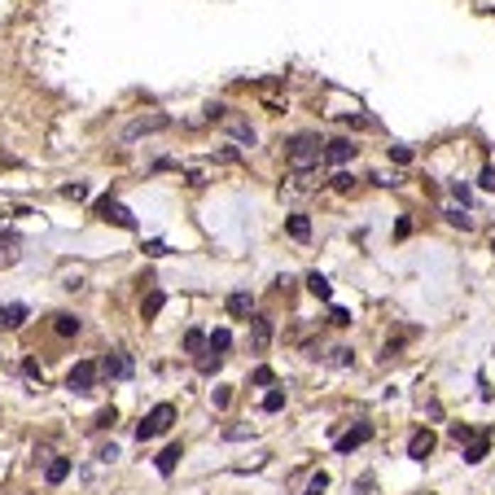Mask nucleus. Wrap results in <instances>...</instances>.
Wrapping results in <instances>:
<instances>
[{"label": "nucleus", "mask_w": 495, "mask_h": 495, "mask_svg": "<svg viewBox=\"0 0 495 495\" xmlns=\"http://www.w3.org/2000/svg\"><path fill=\"white\" fill-rule=\"evenodd\" d=\"M285 163H290V171H294V175L316 171V167L325 163V141H320V136H311V132L294 136V141H290V149H285Z\"/></svg>", "instance_id": "1"}, {"label": "nucleus", "mask_w": 495, "mask_h": 495, "mask_svg": "<svg viewBox=\"0 0 495 495\" xmlns=\"http://www.w3.org/2000/svg\"><path fill=\"white\" fill-rule=\"evenodd\" d=\"M171 425H175V408H171V403H153V408L141 416V425H136V438H141V442H149V438L167 434Z\"/></svg>", "instance_id": "2"}, {"label": "nucleus", "mask_w": 495, "mask_h": 495, "mask_svg": "<svg viewBox=\"0 0 495 495\" xmlns=\"http://www.w3.org/2000/svg\"><path fill=\"white\" fill-rule=\"evenodd\" d=\"M92 211H97V219H106V224H114V228H123V232H136V215L127 211L119 197H110V193H106V197H97Z\"/></svg>", "instance_id": "3"}, {"label": "nucleus", "mask_w": 495, "mask_h": 495, "mask_svg": "<svg viewBox=\"0 0 495 495\" xmlns=\"http://www.w3.org/2000/svg\"><path fill=\"white\" fill-rule=\"evenodd\" d=\"M97 377H101L97 364H92V359H80V364L66 373V390H70V395H88V390L97 386Z\"/></svg>", "instance_id": "4"}, {"label": "nucleus", "mask_w": 495, "mask_h": 495, "mask_svg": "<svg viewBox=\"0 0 495 495\" xmlns=\"http://www.w3.org/2000/svg\"><path fill=\"white\" fill-rule=\"evenodd\" d=\"M163 127H171L167 114H141L123 127V141H136V136H149V132H163Z\"/></svg>", "instance_id": "5"}, {"label": "nucleus", "mask_w": 495, "mask_h": 495, "mask_svg": "<svg viewBox=\"0 0 495 495\" xmlns=\"http://www.w3.org/2000/svg\"><path fill=\"white\" fill-rule=\"evenodd\" d=\"M97 369H101V377H110V381H127V377H132V359H127L123 351H110Z\"/></svg>", "instance_id": "6"}, {"label": "nucleus", "mask_w": 495, "mask_h": 495, "mask_svg": "<svg viewBox=\"0 0 495 495\" xmlns=\"http://www.w3.org/2000/svg\"><path fill=\"white\" fill-rule=\"evenodd\" d=\"M369 438H373V425H369V421H359L355 430H347L342 438H337V442H333V447H337V452H342V456H347V452H355V447H364V442H369Z\"/></svg>", "instance_id": "7"}, {"label": "nucleus", "mask_w": 495, "mask_h": 495, "mask_svg": "<svg viewBox=\"0 0 495 495\" xmlns=\"http://www.w3.org/2000/svg\"><path fill=\"white\" fill-rule=\"evenodd\" d=\"M351 158H355V141H347V136H337V141H325V163L342 167V163H351Z\"/></svg>", "instance_id": "8"}, {"label": "nucleus", "mask_w": 495, "mask_h": 495, "mask_svg": "<svg viewBox=\"0 0 495 495\" xmlns=\"http://www.w3.org/2000/svg\"><path fill=\"white\" fill-rule=\"evenodd\" d=\"M434 430H416L412 438H408V460H430V452H434Z\"/></svg>", "instance_id": "9"}, {"label": "nucleus", "mask_w": 495, "mask_h": 495, "mask_svg": "<svg viewBox=\"0 0 495 495\" xmlns=\"http://www.w3.org/2000/svg\"><path fill=\"white\" fill-rule=\"evenodd\" d=\"M486 452H491V430H478L474 438L464 442V460L469 464H478V460H486Z\"/></svg>", "instance_id": "10"}, {"label": "nucleus", "mask_w": 495, "mask_h": 495, "mask_svg": "<svg viewBox=\"0 0 495 495\" xmlns=\"http://www.w3.org/2000/svg\"><path fill=\"white\" fill-rule=\"evenodd\" d=\"M180 456H185V447H180V442H167V447L158 452V460H153V464H158V474H163V478H171V474H175Z\"/></svg>", "instance_id": "11"}, {"label": "nucleus", "mask_w": 495, "mask_h": 495, "mask_svg": "<svg viewBox=\"0 0 495 495\" xmlns=\"http://www.w3.org/2000/svg\"><path fill=\"white\" fill-rule=\"evenodd\" d=\"M268 342H272V320L254 316V320H250V351H263Z\"/></svg>", "instance_id": "12"}, {"label": "nucleus", "mask_w": 495, "mask_h": 495, "mask_svg": "<svg viewBox=\"0 0 495 495\" xmlns=\"http://www.w3.org/2000/svg\"><path fill=\"white\" fill-rule=\"evenodd\" d=\"M66 478H70V460H66V456H53V460H48V469H44V482L58 486V482H66Z\"/></svg>", "instance_id": "13"}, {"label": "nucleus", "mask_w": 495, "mask_h": 495, "mask_svg": "<svg viewBox=\"0 0 495 495\" xmlns=\"http://www.w3.org/2000/svg\"><path fill=\"white\" fill-rule=\"evenodd\" d=\"M228 316H254V298L246 294V290H237V294H228Z\"/></svg>", "instance_id": "14"}, {"label": "nucleus", "mask_w": 495, "mask_h": 495, "mask_svg": "<svg viewBox=\"0 0 495 495\" xmlns=\"http://www.w3.org/2000/svg\"><path fill=\"white\" fill-rule=\"evenodd\" d=\"M22 320H27V307H22V303L0 307V329H22Z\"/></svg>", "instance_id": "15"}, {"label": "nucleus", "mask_w": 495, "mask_h": 495, "mask_svg": "<svg viewBox=\"0 0 495 495\" xmlns=\"http://www.w3.org/2000/svg\"><path fill=\"white\" fill-rule=\"evenodd\" d=\"M163 307H167V294H163V290H149V294L141 298V316H145V320H153Z\"/></svg>", "instance_id": "16"}, {"label": "nucleus", "mask_w": 495, "mask_h": 495, "mask_svg": "<svg viewBox=\"0 0 495 495\" xmlns=\"http://www.w3.org/2000/svg\"><path fill=\"white\" fill-rule=\"evenodd\" d=\"M232 347V333L228 329H211V333H206V351H211V355H224Z\"/></svg>", "instance_id": "17"}, {"label": "nucleus", "mask_w": 495, "mask_h": 495, "mask_svg": "<svg viewBox=\"0 0 495 495\" xmlns=\"http://www.w3.org/2000/svg\"><path fill=\"white\" fill-rule=\"evenodd\" d=\"M53 329H58V337H75V333H80V316L58 311V316H53Z\"/></svg>", "instance_id": "18"}, {"label": "nucleus", "mask_w": 495, "mask_h": 495, "mask_svg": "<svg viewBox=\"0 0 495 495\" xmlns=\"http://www.w3.org/2000/svg\"><path fill=\"white\" fill-rule=\"evenodd\" d=\"M285 228H290L294 241H307V237H311V219H307V215H290V219H285Z\"/></svg>", "instance_id": "19"}, {"label": "nucleus", "mask_w": 495, "mask_h": 495, "mask_svg": "<svg viewBox=\"0 0 495 495\" xmlns=\"http://www.w3.org/2000/svg\"><path fill=\"white\" fill-rule=\"evenodd\" d=\"M307 290H311V294H316V298H325V303L333 298V285H329V281H325L320 272H311V276H307Z\"/></svg>", "instance_id": "20"}, {"label": "nucleus", "mask_w": 495, "mask_h": 495, "mask_svg": "<svg viewBox=\"0 0 495 495\" xmlns=\"http://www.w3.org/2000/svg\"><path fill=\"white\" fill-rule=\"evenodd\" d=\"M18 246H22V241L13 237V232H9V237H0V263H5V268L18 263Z\"/></svg>", "instance_id": "21"}, {"label": "nucleus", "mask_w": 495, "mask_h": 495, "mask_svg": "<svg viewBox=\"0 0 495 495\" xmlns=\"http://www.w3.org/2000/svg\"><path fill=\"white\" fill-rule=\"evenodd\" d=\"M228 132L237 136L241 145H254V127H250V123H241V119H228Z\"/></svg>", "instance_id": "22"}, {"label": "nucleus", "mask_w": 495, "mask_h": 495, "mask_svg": "<svg viewBox=\"0 0 495 495\" xmlns=\"http://www.w3.org/2000/svg\"><path fill=\"white\" fill-rule=\"evenodd\" d=\"M185 351H189V355H202V351H206V333H202V329H189V333H185Z\"/></svg>", "instance_id": "23"}, {"label": "nucleus", "mask_w": 495, "mask_h": 495, "mask_svg": "<svg viewBox=\"0 0 495 495\" xmlns=\"http://www.w3.org/2000/svg\"><path fill=\"white\" fill-rule=\"evenodd\" d=\"M474 434H478L474 425H452V430H447V438L456 442V447H460V442H469V438H474Z\"/></svg>", "instance_id": "24"}, {"label": "nucleus", "mask_w": 495, "mask_h": 495, "mask_svg": "<svg viewBox=\"0 0 495 495\" xmlns=\"http://www.w3.org/2000/svg\"><path fill=\"white\" fill-rule=\"evenodd\" d=\"M325 491H329V474H316V478L307 482V491H303V495H325Z\"/></svg>", "instance_id": "25"}, {"label": "nucleus", "mask_w": 495, "mask_h": 495, "mask_svg": "<svg viewBox=\"0 0 495 495\" xmlns=\"http://www.w3.org/2000/svg\"><path fill=\"white\" fill-rule=\"evenodd\" d=\"M329 325H337V329L351 325V311H347V307H329Z\"/></svg>", "instance_id": "26"}, {"label": "nucleus", "mask_w": 495, "mask_h": 495, "mask_svg": "<svg viewBox=\"0 0 495 495\" xmlns=\"http://www.w3.org/2000/svg\"><path fill=\"white\" fill-rule=\"evenodd\" d=\"M114 421H119V412H114V408H106V412H97V425H92V430H110Z\"/></svg>", "instance_id": "27"}, {"label": "nucleus", "mask_w": 495, "mask_h": 495, "mask_svg": "<svg viewBox=\"0 0 495 495\" xmlns=\"http://www.w3.org/2000/svg\"><path fill=\"white\" fill-rule=\"evenodd\" d=\"M285 408V390H272V395L263 399V412H281Z\"/></svg>", "instance_id": "28"}, {"label": "nucleus", "mask_w": 495, "mask_h": 495, "mask_svg": "<svg viewBox=\"0 0 495 495\" xmlns=\"http://www.w3.org/2000/svg\"><path fill=\"white\" fill-rule=\"evenodd\" d=\"M250 381H254V386H272L276 377H272V369H263V364H259V369L250 373Z\"/></svg>", "instance_id": "29"}, {"label": "nucleus", "mask_w": 495, "mask_h": 495, "mask_svg": "<svg viewBox=\"0 0 495 495\" xmlns=\"http://www.w3.org/2000/svg\"><path fill=\"white\" fill-rule=\"evenodd\" d=\"M333 189H337V193H351V189H355V180H351L347 171H337V175H333Z\"/></svg>", "instance_id": "30"}, {"label": "nucleus", "mask_w": 495, "mask_h": 495, "mask_svg": "<svg viewBox=\"0 0 495 495\" xmlns=\"http://www.w3.org/2000/svg\"><path fill=\"white\" fill-rule=\"evenodd\" d=\"M219 369H224V355H206V359H202V373H206V377L219 373Z\"/></svg>", "instance_id": "31"}, {"label": "nucleus", "mask_w": 495, "mask_h": 495, "mask_svg": "<svg viewBox=\"0 0 495 495\" xmlns=\"http://www.w3.org/2000/svg\"><path fill=\"white\" fill-rule=\"evenodd\" d=\"M62 197H70V202H80V197H88V185H66V189H62Z\"/></svg>", "instance_id": "32"}, {"label": "nucleus", "mask_w": 495, "mask_h": 495, "mask_svg": "<svg viewBox=\"0 0 495 495\" xmlns=\"http://www.w3.org/2000/svg\"><path fill=\"white\" fill-rule=\"evenodd\" d=\"M390 158H395V163H403V167H408V163H412V149H408V145H395V149H390Z\"/></svg>", "instance_id": "33"}, {"label": "nucleus", "mask_w": 495, "mask_h": 495, "mask_svg": "<svg viewBox=\"0 0 495 495\" xmlns=\"http://www.w3.org/2000/svg\"><path fill=\"white\" fill-rule=\"evenodd\" d=\"M145 254H149V259H163V254H167V241H145Z\"/></svg>", "instance_id": "34"}, {"label": "nucleus", "mask_w": 495, "mask_h": 495, "mask_svg": "<svg viewBox=\"0 0 495 495\" xmlns=\"http://www.w3.org/2000/svg\"><path fill=\"white\" fill-rule=\"evenodd\" d=\"M447 219H452V224H460V228H474V219H469L464 211H456V206H452V211H447Z\"/></svg>", "instance_id": "35"}, {"label": "nucleus", "mask_w": 495, "mask_h": 495, "mask_svg": "<svg viewBox=\"0 0 495 495\" xmlns=\"http://www.w3.org/2000/svg\"><path fill=\"white\" fill-rule=\"evenodd\" d=\"M114 456H119L114 442H101V447H97V460H114Z\"/></svg>", "instance_id": "36"}, {"label": "nucleus", "mask_w": 495, "mask_h": 495, "mask_svg": "<svg viewBox=\"0 0 495 495\" xmlns=\"http://www.w3.org/2000/svg\"><path fill=\"white\" fill-rule=\"evenodd\" d=\"M351 359H355L351 347H337V351H333V364H351Z\"/></svg>", "instance_id": "37"}, {"label": "nucleus", "mask_w": 495, "mask_h": 495, "mask_svg": "<svg viewBox=\"0 0 495 495\" xmlns=\"http://www.w3.org/2000/svg\"><path fill=\"white\" fill-rule=\"evenodd\" d=\"M228 399H232V390L228 386H215V408H228Z\"/></svg>", "instance_id": "38"}, {"label": "nucleus", "mask_w": 495, "mask_h": 495, "mask_svg": "<svg viewBox=\"0 0 495 495\" xmlns=\"http://www.w3.org/2000/svg\"><path fill=\"white\" fill-rule=\"evenodd\" d=\"M250 434H254V430H246V425H228V430H224V438H250Z\"/></svg>", "instance_id": "39"}, {"label": "nucleus", "mask_w": 495, "mask_h": 495, "mask_svg": "<svg viewBox=\"0 0 495 495\" xmlns=\"http://www.w3.org/2000/svg\"><path fill=\"white\" fill-rule=\"evenodd\" d=\"M22 373H27V377L36 381V377H40V364H36V359H22Z\"/></svg>", "instance_id": "40"}, {"label": "nucleus", "mask_w": 495, "mask_h": 495, "mask_svg": "<svg viewBox=\"0 0 495 495\" xmlns=\"http://www.w3.org/2000/svg\"><path fill=\"white\" fill-rule=\"evenodd\" d=\"M478 185H482V189H495V167H486V171H482Z\"/></svg>", "instance_id": "41"}, {"label": "nucleus", "mask_w": 495, "mask_h": 495, "mask_svg": "<svg viewBox=\"0 0 495 495\" xmlns=\"http://www.w3.org/2000/svg\"><path fill=\"white\" fill-rule=\"evenodd\" d=\"M0 307H5V303H0Z\"/></svg>", "instance_id": "42"}]
</instances>
